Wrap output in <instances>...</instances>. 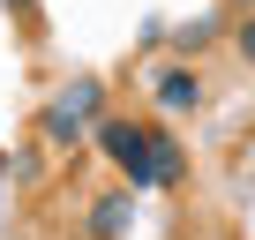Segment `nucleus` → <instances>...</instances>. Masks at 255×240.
<instances>
[{
    "label": "nucleus",
    "instance_id": "obj_4",
    "mask_svg": "<svg viewBox=\"0 0 255 240\" xmlns=\"http://www.w3.org/2000/svg\"><path fill=\"white\" fill-rule=\"evenodd\" d=\"M128 225H135V195H128V188H105L90 203V218H83L90 240H128Z\"/></svg>",
    "mask_w": 255,
    "mask_h": 240
},
{
    "label": "nucleus",
    "instance_id": "obj_7",
    "mask_svg": "<svg viewBox=\"0 0 255 240\" xmlns=\"http://www.w3.org/2000/svg\"><path fill=\"white\" fill-rule=\"evenodd\" d=\"M0 8H8V15H15L23 30H38V0H0Z\"/></svg>",
    "mask_w": 255,
    "mask_h": 240
},
{
    "label": "nucleus",
    "instance_id": "obj_8",
    "mask_svg": "<svg viewBox=\"0 0 255 240\" xmlns=\"http://www.w3.org/2000/svg\"><path fill=\"white\" fill-rule=\"evenodd\" d=\"M225 8H240V15H255V0H225Z\"/></svg>",
    "mask_w": 255,
    "mask_h": 240
},
{
    "label": "nucleus",
    "instance_id": "obj_1",
    "mask_svg": "<svg viewBox=\"0 0 255 240\" xmlns=\"http://www.w3.org/2000/svg\"><path fill=\"white\" fill-rule=\"evenodd\" d=\"M98 105H105V90L83 75V83H68V90H53L45 98V113H38V135L53 143V150H83L90 143V128H98Z\"/></svg>",
    "mask_w": 255,
    "mask_h": 240
},
{
    "label": "nucleus",
    "instance_id": "obj_3",
    "mask_svg": "<svg viewBox=\"0 0 255 240\" xmlns=\"http://www.w3.org/2000/svg\"><path fill=\"white\" fill-rule=\"evenodd\" d=\"M180 180H188V150H180V135L150 128V150H143V173H135V188H180Z\"/></svg>",
    "mask_w": 255,
    "mask_h": 240
},
{
    "label": "nucleus",
    "instance_id": "obj_5",
    "mask_svg": "<svg viewBox=\"0 0 255 240\" xmlns=\"http://www.w3.org/2000/svg\"><path fill=\"white\" fill-rule=\"evenodd\" d=\"M203 105V75L195 68H165L158 75V113H195Z\"/></svg>",
    "mask_w": 255,
    "mask_h": 240
},
{
    "label": "nucleus",
    "instance_id": "obj_2",
    "mask_svg": "<svg viewBox=\"0 0 255 240\" xmlns=\"http://www.w3.org/2000/svg\"><path fill=\"white\" fill-rule=\"evenodd\" d=\"M98 150L128 173V188H135V173H143V150H150V128H143V120H128V113H98Z\"/></svg>",
    "mask_w": 255,
    "mask_h": 240
},
{
    "label": "nucleus",
    "instance_id": "obj_6",
    "mask_svg": "<svg viewBox=\"0 0 255 240\" xmlns=\"http://www.w3.org/2000/svg\"><path fill=\"white\" fill-rule=\"evenodd\" d=\"M233 53L255 68V15H240V23H233Z\"/></svg>",
    "mask_w": 255,
    "mask_h": 240
}]
</instances>
